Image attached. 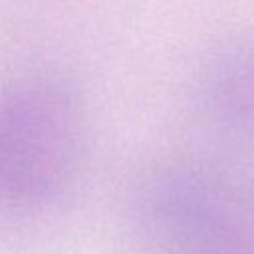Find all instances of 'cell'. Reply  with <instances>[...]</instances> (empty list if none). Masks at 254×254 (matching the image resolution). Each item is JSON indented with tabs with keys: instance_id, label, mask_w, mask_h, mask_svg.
<instances>
[{
	"instance_id": "2",
	"label": "cell",
	"mask_w": 254,
	"mask_h": 254,
	"mask_svg": "<svg viewBox=\"0 0 254 254\" xmlns=\"http://www.w3.org/2000/svg\"><path fill=\"white\" fill-rule=\"evenodd\" d=\"M145 218L163 254H254V232L236 202L196 173L157 175L145 192Z\"/></svg>"
},
{
	"instance_id": "3",
	"label": "cell",
	"mask_w": 254,
	"mask_h": 254,
	"mask_svg": "<svg viewBox=\"0 0 254 254\" xmlns=\"http://www.w3.org/2000/svg\"><path fill=\"white\" fill-rule=\"evenodd\" d=\"M200 93L214 119L254 127V46L240 44L218 52L204 67Z\"/></svg>"
},
{
	"instance_id": "1",
	"label": "cell",
	"mask_w": 254,
	"mask_h": 254,
	"mask_svg": "<svg viewBox=\"0 0 254 254\" xmlns=\"http://www.w3.org/2000/svg\"><path fill=\"white\" fill-rule=\"evenodd\" d=\"M87 133L81 91L58 75L24 77L0 91V198L38 204L75 177Z\"/></svg>"
}]
</instances>
